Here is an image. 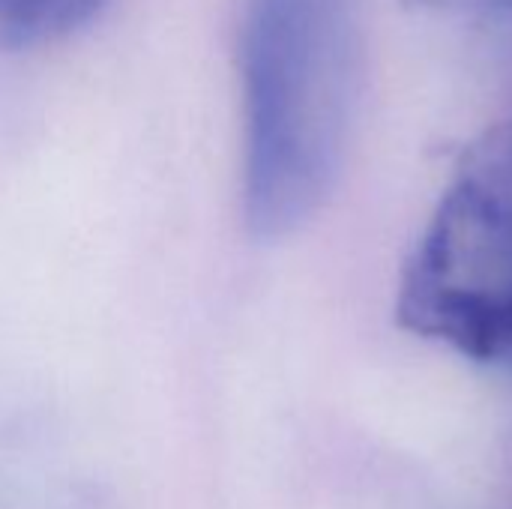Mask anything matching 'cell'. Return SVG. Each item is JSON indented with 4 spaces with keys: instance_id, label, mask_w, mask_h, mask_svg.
I'll list each match as a JSON object with an SVG mask.
<instances>
[{
    "instance_id": "cell-4",
    "label": "cell",
    "mask_w": 512,
    "mask_h": 509,
    "mask_svg": "<svg viewBox=\"0 0 512 509\" xmlns=\"http://www.w3.org/2000/svg\"><path fill=\"white\" fill-rule=\"evenodd\" d=\"M405 3L420 12L459 15V18H489V15L512 12V0H405Z\"/></svg>"
},
{
    "instance_id": "cell-1",
    "label": "cell",
    "mask_w": 512,
    "mask_h": 509,
    "mask_svg": "<svg viewBox=\"0 0 512 509\" xmlns=\"http://www.w3.org/2000/svg\"><path fill=\"white\" fill-rule=\"evenodd\" d=\"M243 219L258 240L306 228L339 183L363 81L360 0H243Z\"/></svg>"
},
{
    "instance_id": "cell-2",
    "label": "cell",
    "mask_w": 512,
    "mask_h": 509,
    "mask_svg": "<svg viewBox=\"0 0 512 509\" xmlns=\"http://www.w3.org/2000/svg\"><path fill=\"white\" fill-rule=\"evenodd\" d=\"M396 315L423 339L512 372V138L474 150L441 195Z\"/></svg>"
},
{
    "instance_id": "cell-3",
    "label": "cell",
    "mask_w": 512,
    "mask_h": 509,
    "mask_svg": "<svg viewBox=\"0 0 512 509\" xmlns=\"http://www.w3.org/2000/svg\"><path fill=\"white\" fill-rule=\"evenodd\" d=\"M114 0H0V51H33L93 24Z\"/></svg>"
}]
</instances>
